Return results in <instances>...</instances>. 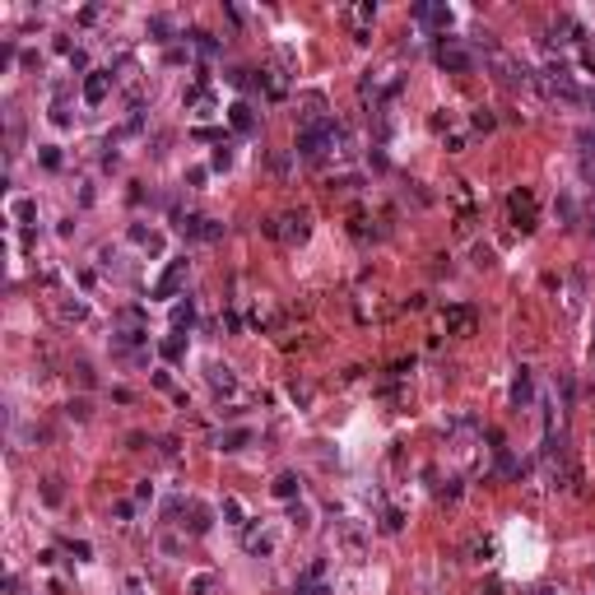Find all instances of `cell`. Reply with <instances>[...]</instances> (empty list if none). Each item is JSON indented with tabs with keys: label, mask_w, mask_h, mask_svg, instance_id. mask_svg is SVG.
<instances>
[{
	"label": "cell",
	"mask_w": 595,
	"mask_h": 595,
	"mask_svg": "<svg viewBox=\"0 0 595 595\" xmlns=\"http://www.w3.org/2000/svg\"><path fill=\"white\" fill-rule=\"evenodd\" d=\"M307 595H330V586H312V591H307Z\"/></svg>",
	"instance_id": "1f68e13d"
},
{
	"label": "cell",
	"mask_w": 595,
	"mask_h": 595,
	"mask_svg": "<svg viewBox=\"0 0 595 595\" xmlns=\"http://www.w3.org/2000/svg\"><path fill=\"white\" fill-rule=\"evenodd\" d=\"M191 42H195V47H200V52H205V56H219V42L209 38L205 28H195V33H191Z\"/></svg>",
	"instance_id": "2e32d148"
},
{
	"label": "cell",
	"mask_w": 595,
	"mask_h": 595,
	"mask_svg": "<svg viewBox=\"0 0 595 595\" xmlns=\"http://www.w3.org/2000/svg\"><path fill=\"white\" fill-rule=\"evenodd\" d=\"M209 386H214V391H233V386H237V377L228 372L223 363H214V368H209Z\"/></svg>",
	"instance_id": "4fadbf2b"
},
{
	"label": "cell",
	"mask_w": 595,
	"mask_h": 595,
	"mask_svg": "<svg viewBox=\"0 0 595 595\" xmlns=\"http://www.w3.org/2000/svg\"><path fill=\"white\" fill-rule=\"evenodd\" d=\"M475 126H479V130H493V126H498V117H493L489 107H479V112H475Z\"/></svg>",
	"instance_id": "d4e9b609"
},
{
	"label": "cell",
	"mask_w": 595,
	"mask_h": 595,
	"mask_svg": "<svg viewBox=\"0 0 595 595\" xmlns=\"http://www.w3.org/2000/svg\"><path fill=\"white\" fill-rule=\"evenodd\" d=\"M288 517H293V526H302V531H307V526H312V517H307V507H293V512H288Z\"/></svg>",
	"instance_id": "f1b7e54d"
},
{
	"label": "cell",
	"mask_w": 595,
	"mask_h": 595,
	"mask_svg": "<svg viewBox=\"0 0 595 595\" xmlns=\"http://www.w3.org/2000/svg\"><path fill=\"white\" fill-rule=\"evenodd\" d=\"M181 279H186V256H181V260H172L168 270L158 274V284H154V298H172V293L181 288Z\"/></svg>",
	"instance_id": "277c9868"
},
{
	"label": "cell",
	"mask_w": 595,
	"mask_h": 595,
	"mask_svg": "<svg viewBox=\"0 0 595 595\" xmlns=\"http://www.w3.org/2000/svg\"><path fill=\"white\" fill-rule=\"evenodd\" d=\"M228 121H233V130H242V135H251V130H256V112H251L246 103H233V107H228Z\"/></svg>",
	"instance_id": "30bf717a"
},
{
	"label": "cell",
	"mask_w": 595,
	"mask_h": 595,
	"mask_svg": "<svg viewBox=\"0 0 595 595\" xmlns=\"http://www.w3.org/2000/svg\"><path fill=\"white\" fill-rule=\"evenodd\" d=\"M33 214H38L33 200H14V219H33Z\"/></svg>",
	"instance_id": "484cf974"
},
{
	"label": "cell",
	"mask_w": 595,
	"mask_h": 595,
	"mask_svg": "<svg viewBox=\"0 0 595 595\" xmlns=\"http://www.w3.org/2000/svg\"><path fill=\"white\" fill-rule=\"evenodd\" d=\"M107 89H112V70H89V79H84V103H103Z\"/></svg>",
	"instance_id": "5b68a950"
},
{
	"label": "cell",
	"mask_w": 595,
	"mask_h": 595,
	"mask_svg": "<svg viewBox=\"0 0 595 595\" xmlns=\"http://www.w3.org/2000/svg\"><path fill=\"white\" fill-rule=\"evenodd\" d=\"M144 340H149V335L130 326V330H121V335H117V344H121V349H135V344H144Z\"/></svg>",
	"instance_id": "ac0fdd59"
},
{
	"label": "cell",
	"mask_w": 595,
	"mask_h": 595,
	"mask_svg": "<svg viewBox=\"0 0 595 595\" xmlns=\"http://www.w3.org/2000/svg\"><path fill=\"white\" fill-rule=\"evenodd\" d=\"M61 316H65V321H84L89 307H84V302H61Z\"/></svg>",
	"instance_id": "44dd1931"
},
{
	"label": "cell",
	"mask_w": 595,
	"mask_h": 595,
	"mask_svg": "<svg viewBox=\"0 0 595 595\" xmlns=\"http://www.w3.org/2000/svg\"><path fill=\"white\" fill-rule=\"evenodd\" d=\"M493 70H498V79H503V84H526V79H531V70H526V65L507 61V56H498V52H493Z\"/></svg>",
	"instance_id": "ba28073f"
},
{
	"label": "cell",
	"mask_w": 595,
	"mask_h": 595,
	"mask_svg": "<svg viewBox=\"0 0 595 595\" xmlns=\"http://www.w3.org/2000/svg\"><path fill=\"white\" fill-rule=\"evenodd\" d=\"M498 470H503V475H521V461L503 447V451H498Z\"/></svg>",
	"instance_id": "d6986e66"
},
{
	"label": "cell",
	"mask_w": 595,
	"mask_h": 595,
	"mask_svg": "<svg viewBox=\"0 0 595 595\" xmlns=\"http://www.w3.org/2000/svg\"><path fill=\"white\" fill-rule=\"evenodd\" d=\"M177 228H181V237H191V242H219L223 237V223L209 219V214H181Z\"/></svg>",
	"instance_id": "6da1fadb"
},
{
	"label": "cell",
	"mask_w": 595,
	"mask_h": 595,
	"mask_svg": "<svg viewBox=\"0 0 595 595\" xmlns=\"http://www.w3.org/2000/svg\"><path fill=\"white\" fill-rule=\"evenodd\" d=\"M414 19L428 24V28H442V33L451 28V10H447V5H414Z\"/></svg>",
	"instance_id": "52a82bcc"
},
{
	"label": "cell",
	"mask_w": 595,
	"mask_h": 595,
	"mask_svg": "<svg viewBox=\"0 0 595 595\" xmlns=\"http://www.w3.org/2000/svg\"><path fill=\"white\" fill-rule=\"evenodd\" d=\"M531 400H535V382H531V372L521 368V372H517V382H512V405H517V410H526Z\"/></svg>",
	"instance_id": "9c48e42d"
},
{
	"label": "cell",
	"mask_w": 595,
	"mask_h": 595,
	"mask_svg": "<svg viewBox=\"0 0 595 595\" xmlns=\"http://www.w3.org/2000/svg\"><path fill=\"white\" fill-rule=\"evenodd\" d=\"M507 209H512V223H517L521 233H531V228H535V195L526 191V186H521V191H512Z\"/></svg>",
	"instance_id": "3957f363"
},
{
	"label": "cell",
	"mask_w": 595,
	"mask_h": 595,
	"mask_svg": "<svg viewBox=\"0 0 595 595\" xmlns=\"http://www.w3.org/2000/svg\"><path fill=\"white\" fill-rule=\"evenodd\" d=\"M223 517L233 521V526H242V503L237 498H223Z\"/></svg>",
	"instance_id": "603a6c76"
},
{
	"label": "cell",
	"mask_w": 595,
	"mask_h": 595,
	"mask_svg": "<svg viewBox=\"0 0 595 595\" xmlns=\"http://www.w3.org/2000/svg\"><path fill=\"white\" fill-rule=\"evenodd\" d=\"M442 326H447V335H470L475 330V307H447Z\"/></svg>",
	"instance_id": "8992f818"
},
{
	"label": "cell",
	"mask_w": 595,
	"mask_h": 595,
	"mask_svg": "<svg viewBox=\"0 0 595 595\" xmlns=\"http://www.w3.org/2000/svg\"><path fill=\"white\" fill-rule=\"evenodd\" d=\"M577 144H582V154H595V126H582V130H577Z\"/></svg>",
	"instance_id": "7402d4cb"
},
{
	"label": "cell",
	"mask_w": 595,
	"mask_h": 595,
	"mask_svg": "<svg viewBox=\"0 0 595 595\" xmlns=\"http://www.w3.org/2000/svg\"><path fill=\"white\" fill-rule=\"evenodd\" d=\"M191 321H195V302L186 298V302H177V307H172V326L181 330V326H191Z\"/></svg>",
	"instance_id": "5bb4252c"
},
{
	"label": "cell",
	"mask_w": 595,
	"mask_h": 595,
	"mask_svg": "<svg viewBox=\"0 0 595 595\" xmlns=\"http://www.w3.org/2000/svg\"><path fill=\"white\" fill-rule=\"evenodd\" d=\"M298 489H302V479H298V475H279V479H274V498H284V503H293Z\"/></svg>",
	"instance_id": "7c38bea8"
},
{
	"label": "cell",
	"mask_w": 595,
	"mask_h": 595,
	"mask_svg": "<svg viewBox=\"0 0 595 595\" xmlns=\"http://www.w3.org/2000/svg\"><path fill=\"white\" fill-rule=\"evenodd\" d=\"M181 349H186V344H181V335H172V340H163V344H158V354H163L168 363H177V358H181Z\"/></svg>",
	"instance_id": "e0dca14e"
},
{
	"label": "cell",
	"mask_w": 595,
	"mask_h": 595,
	"mask_svg": "<svg viewBox=\"0 0 595 595\" xmlns=\"http://www.w3.org/2000/svg\"><path fill=\"white\" fill-rule=\"evenodd\" d=\"M52 121H56V126H70V112H65V103L52 107Z\"/></svg>",
	"instance_id": "4dcf8cb0"
},
{
	"label": "cell",
	"mask_w": 595,
	"mask_h": 595,
	"mask_svg": "<svg viewBox=\"0 0 595 595\" xmlns=\"http://www.w3.org/2000/svg\"><path fill=\"white\" fill-rule=\"evenodd\" d=\"M484 595H503V586H498V582H493V586H489V591H484Z\"/></svg>",
	"instance_id": "836d02e7"
},
{
	"label": "cell",
	"mask_w": 595,
	"mask_h": 595,
	"mask_svg": "<svg viewBox=\"0 0 595 595\" xmlns=\"http://www.w3.org/2000/svg\"><path fill=\"white\" fill-rule=\"evenodd\" d=\"M582 61H586V70H595V52H586V56H582Z\"/></svg>",
	"instance_id": "d6a6232c"
},
{
	"label": "cell",
	"mask_w": 595,
	"mask_h": 595,
	"mask_svg": "<svg viewBox=\"0 0 595 595\" xmlns=\"http://www.w3.org/2000/svg\"><path fill=\"white\" fill-rule=\"evenodd\" d=\"M246 442H251L246 428H228V433H219V451H242Z\"/></svg>",
	"instance_id": "8fae6325"
},
{
	"label": "cell",
	"mask_w": 595,
	"mask_h": 595,
	"mask_svg": "<svg viewBox=\"0 0 595 595\" xmlns=\"http://www.w3.org/2000/svg\"><path fill=\"white\" fill-rule=\"evenodd\" d=\"M209 586H214V577H195V582H191V595H209Z\"/></svg>",
	"instance_id": "83f0119b"
},
{
	"label": "cell",
	"mask_w": 595,
	"mask_h": 595,
	"mask_svg": "<svg viewBox=\"0 0 595 595\" xmlns=\"http://www.w3.org/2000/svg\"><path fill=\"white\" fill-rule=\"evenodd\" d=\"M438 65L442 70H451V75H465L470 65H475V56H470L456 38H438Z\"/></svg>",
	"instance_id": "7a4b0ae2"
},
{
	"label": "cell",
	"mask_w": 595,
	"mask_h": 595,
	"mask_svg": "<svg viewBox=\"0 0 595 595\" xmlns=\"http://www.w3.org/2000/svg\"><path fill=\"white\" fill-rule=\"evenodd\" d=\"M70 419H89V400H70Z\"/></svg>",
	"instance_id": "f546056e"
},
{
	"label": "cell",
	"mask_w": 595,
	"mask_h": 595,
	"mask_svg": "<svg viewBox=\"0 0 595 595\" xmlns=\"http://www.w3.org/2000/svg\"><path fill=\"white\" fill-rule=\"evenodd\" d=\"M209 168H214V172H228V168H233V149H228V144H219V149H214V158H209Z\"/></svg>",
	"instance_id": "9a60e30c"
},
{
	"label": "cell",
	"mask_w": 595,
	"mask_h": 595,
	"mask_svg": "<svg viewBox=\"0 0 595 595\" xmlns=\"http://www.w3.org/2000/svg\"><path fill=\"white\" fill-rule=\"evenodd\" d=\"M38 158H42V168H61V149H56V144H42Z\"/></svg>",
	"instance_id": "ffe728a7"
},
{
	"label": "cell",
	"mask_w": 595,
	"mask_h": 595,
	"mask_svg": "<svg viewBox=\"0 0 595 595\" xmlns=\"http://www.w3.org/2000/svg\"><path fill=\"white\" fill-rule=\"evenodd\" d=\"M42 498H47V503H61V479H47V484H42Z\"/></svg>",
	"instance_id": "4316f807"
},
{
	"label": "cell",
	"mask_w": 595,
	"mask_h": 595,
	"mask_svg": "<svg viewBox=\"0 0 595 595\" xmlns=\"http://www.w3.org/2000/svg\"><path fill=\"white\" fill-rule=\"evenodd\" d=\"M205 531H209V512L195 507V512H191V535H205Z\"/></svg>",
	"instance_id": "cb8c5ba5"
}]
</instances>
